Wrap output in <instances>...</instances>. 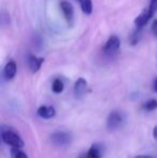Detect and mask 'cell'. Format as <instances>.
<instances>
[{"label": "cell", "instance_id": "obj_1", "mask_svg": "<svg viewBox=\"0 0 157 158\" xmlns=\"http://www.w3.org/2000/svg\"><path fill=\"white\" fill-rule=\"evenodd\" d=\"M126 123V114L123 111L114 110L107 118V128L109 131H116L121 129Z\"/></svg>", "mask_w": 157, "mask_h": 158}, {"label": "cell", "instance_id": "obj_11", "mask_svg": "<svg viewBox=\"0 0 157 158\" xmlns=\"http://www.w3.org/2000/svg\"><path fill=\"white\" fill-rule=\"evenodd\" d=\"M81 9L85 14H92L93 12V2L92 0H79Z\"/></svg>", "mask_w": 157, "mask_h": 158}, {"label": "cell", "instance_id": "obj_2", "mask_svg": "<svg viewBox=\"0 0 157 158\" xmlns=\"http://www.w3.org/2000/svg\"><path fill=\"white\" fill-rule=\"evenodd\" d=\"M1 138L2 141L6 144V145H10L11 148H22L24 146V141L19 135H17L15 131L13 130H1Z\"/></svg>", "mask_w": 157, "mask_h": 158}, {"label": "cell", "instance_id": "obj_16", "mask_svg": "<svg viewBox=\"0 0 157 158\" xmlns=\"http://www.w3.org/2000/svg\"><path fill=\"white\" fill-rule=\"evenodd\" d=\"M147 11L154 16V14H155L156 11H157V0H151L149 6H147Z\"/></svg>", "mask_w": 157, "mask_h": 158}, {"label": "cell", "instance_id": "obj_5", "mask_svg": "<svg viewBox=\"0 0 157 158\" xmlns=\"http://www.w3.org/2000/svg\"><path fill=\"white\" fill-rule=\"evenodd\" d=\"M59 6H60V10H61V12H63L66 22H67L69 25H71L74 19V10H73L72 4L70 3L69 1H67V0H60Z\"/></svg>", "mask_w": 157, "mask_h": 158}, {"label": "cell", "instance_id": "obj_17", "mask_svg": "<svg viewBox=\"0 0 157 158\" xmlns=\"http://www.w3.org/2000/svg\"><path fill=\"white\" fill-rule=\"evenodd\" d=\"M151 30H152V33H153L155 37H157V19L153 22L152 24V27H151Z\"/></svg>", "mask_w": 157, "mask_h": 158}, {"label": "cell", "instance_id": "obj_3", "mask_svg": "<svg viewBox=\"0 0 157 158\" xmlns=\"http://www.w3.org/2000/svg\"><path fill=\"white\" fill-rule=\"evenodd\" d=\"M50 139L51 142L55 146L65 148V146H68L72 142V135L71 133L67 132V131H55V132H53L51 135Z\"/></svg>", "mask_w": 157, "mask_h": 158}, {"label": "cell", "instance_id": "obj_7", "mask_svg": "<svg viewBox=\"0 0 157 158\" xmlns=\"http://www.w3.org/2000/svg\"><path fill=\"white\" fill-rule=\"evenodd\" d=\"M17 71V66L15 60L13 59H10L8 63L6 64L3 68V71H2V74H3V77L6 81H11L12 79H14L15 74H16Z\"/></svg>", "mask_w": 157, "mask_h": 158}, {"label": "cell", "instance_id": "obj_14", "mask_svg": "<svg viewBox=\"0 0 157 158\" xmlns=\"http://www.w3.org/2000/svg\"><path fill=\"white\" fill-rule=\"evenodd\" d=\"M11 158H28V156L19 148H11Z\"/></svg>", "mask_w": 157, "mask_h": 158}, {"label": "cell", "instance_id": "obj_13", "mask_svg": "<svg viewBox=\"0 0 157 158\" xmlns=\"http://www.w3.org/2000/svg\"><path fill=\"white\" fill-rule=\"evenodd\" d=\"M143 110L147 111V112H152V111L157 109V100L156 99H150L147 102H144L142 106Z\"/></svg>", "mask_w": 157, "mask_h": 158}, {"label": "cell", "instance_id": "obj_9", "mask_svg": "<svg viewBox=\"0 0 157 158\" xmlns=\"http://www.w3.org/2000/svg\"><path fill=\"white\" fill-rule=\"evenodd\" d=\"M37 114L38 116H40L41 118L44 119H50L56 115V111L53 106H41L38 108L37 110Z\"/></svg>", "mask_w": 157, "mask_h": 158}, {"label": "cell", "instance_id": "obj_21", "mask_svg": "<svg viewBox=\"0 0 157 158\" xmlns=\"http://www.w3.org/2000/svg\"><path fill=\"white\" fill-rule=\"evenodd\" d=\"M79 158H82V157H79Z\"/></svg>", "mask_w": 157, "mask_h": 158}, {"label": "cell", "instance_id": "obj_15", "mask_svg": "<svg viewBox=\"0 0 157 158\" xmlns=\"http://www.w3.org/2000/svg\"><path fill=\"white\" fill-rule=\"evenodd\" d=\"M140 35H141V29L137 28V30L134 32V35H131V38H130V42H131L132 45H136V44L139 42V40H140V37H141Z\"/></svg>", "mask_w": 157, "mask_h": 158}, {"label": "cell", "instance_id": "obj_20", "mask_svg": "<svg viewBox=\"0 0 157 158\" xmlns=\"http://www.w3.org/2000/svg\"><path fill=\"white\" fill-rule=\"evenodd\" d=\"M153 89H154V92H156V93H157V77L155 79V81H154V84H153Z\"/></svg>", "mask_w": 157, "mask_h": 158}, {"label": "cell", "instance_id": "obj_10", "mask_svg": "<svg viewBox=\"0 0 157 158\" xmlns=\"http://www.w3.org/2000/svg\"><path fill=\"white\" fill-rule=\"evenodd\" d=\"M103 155V146L101 144H93L87 151L85 158H101Z\"/></svg>", "mask_w": 157, "mask_h": 158}, {"label": "cell", "instance_id": "obj_8", "mask_svg": "<svg viewBox=\"0 0 157 158\" xmlns=\"http://www.w3.org/2000/svg\"><path fill=\"white\" fill-rule=\"evenodd\" d=\"M44 63V59L41 58V57H37L35 55H28L27 57V64L28 67H29L30 71L32 73H36L41 69L42 64Z\"/></svg>", "mask_w": 157, "mask_h": 158}, {"label": "cell", "instance_id": "obj_4", "mask_svg": "<svg viewBox=\"0 0 157 158\" xmlns=\"http://www.w3.org/2000/svg\"><path fill=\"white\" fill-rule=\"evenodd\" d=\"M121 46V40L116 35H112L109 37L107 42L105 43L103 46V53L108 56H112L119 50Z\"/></svg>", "mask_w": 157, "mask_h": 158}, {"label": "cell", "instance_id": "obj_12", "mask_svg": "<svg viewBox=\"0 0 157 158\" xmlns=\"http://www.w3.org/2000/svg\"><path fill=\"white\" fill-rule=\"evenodd\" d=\"M65 88V84L60 79H55L52 83V90L55 94H60Z\"/></svg>", "mask_w": 157, "mask_h": 158}, {"label": "cell", "instance_id": "obj_19", "mask_svg": "<svg viewBox=\"0 0 157 158\" xmlns=\"http://www.w3.org/2000/svg\"><path fill=\"white\" fill-rule=\"evenodd\" d=\"M153 137L157 140V126L154 127V129H153Z\"/></svg>", "mask_w": 157, "mask_h": 158}, {"label": "cell", "instance_id": "obj_6", "mask_svg": "<svg viewBox=\"0 0 157 158\" xmlns=\"http://www.w3.org/2000/svg\"><path fill=\"white\" fill-rule=\"evenodd\" d=\"M86 92H87V82L83 77H80V79L76 80L73 87L74 97L76 99H82L86 95Z\"/></svg>", "mask_w": 157, "mask_h": 158}, {"label": "cell", "instance_id": "obj_18", "mask_svg": "<svg viewBox=\"0 0 157 158\" xmlns=\"http://www.w3.org/2000/svg\"><path fill=\"white\" fill-rule=\"evenodd\" d=\"M134 158H153V157L150 156V155H138V156H136Z\"/></svg>", "mask_w": 157, "mask_h": 158}]
</instances>
